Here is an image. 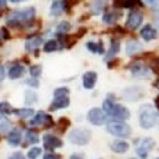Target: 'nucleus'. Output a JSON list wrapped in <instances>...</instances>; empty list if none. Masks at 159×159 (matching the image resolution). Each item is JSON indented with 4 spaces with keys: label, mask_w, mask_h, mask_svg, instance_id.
<instances>
[{
    "label": "nucleus",
    "mask_w": 159,
    "mask_h": 159,
    "mask_svg": "<svg viewBox=\"0 0 159 159\" xmlns=\"http://www.w3.org/2000/svg\"><path fill=\"white\" fill-rule=\"evenodd\" d=\"M87 48L92 52H98V45L94 43V42H88L87 43Z\"/></svg>",
    "instance_id": "nucleus-35"
},
{
    "label": "nucleus",
    "mask_w": 159,
    "mask_h": 159,
    "mask_svg": "<svg viewBox=\"0 0 159 159\" xmlns=\"http://www.w3.org/2000/svg\"><path fill=\"white\" fill-rule=\"evenodd\" d=\"M158 118V112L152 107V106H144L140 110V116H139V122L140 126L145 130H149L154 126Z\"/></svg>",
    "instance_id": "nucleus-1"
},
{
    "label": "nucleus",
    "mask_w": 159,
    "mask_h": 159,
    "mask_svg": "<svg viewBox=\"0 0 159 159\" xmlns=\"http://www.w3.org/2000/svg\"><path fill=\"white\" fill-rule=\"evenodd\" d=\"M43 144H45L46 148L51 149V148H59V147H61L62 141L59 138L54 136V135H45L43 136Z\"/></svg>",
    "instance_id": "nucleus-11"
},
{
    "label": "nucleus",
    "mask_w": 159,
    "mask_h": 159,
    "mask_svg": "<svg viewBox=\"0 0 159 159\" xmlns=\"http://www.w3.org/2000/svg\"><path fill=\"white\" fill-rule=\"evenodd\" d=\"M41 45H42V38L38 37V36H34V37H31L30 39H27V42H25V50L34 51Z\"/></svg>",
    "instance_id": "nucleus-13"
},
{
    "label": "nucleus",
    "mask_w": 159,
    "mask_h": 159,
    "mask_svg": "<svg viewBox=\"0 0 159 159\" xmlns=\"http://www.w3.org/2000/svg\"><path fill=\"white\" fill-rule=\"evenodd\" d=\"M10 129V122L4 116H0V132H7Z\"/></svg>",
    "instance_id": "nucleus-26"
},
{
    "label": "nucleus",
    "mask_w": 159,
    "mask_h": 159,
    "mask_svg": "<svg viewBox=\"0 0 159 159\" xmlns=\"http://www.w3.org/2000/svg\"><path fill=\"white\" fill-rule=\"evenodd\" d=\"M8 141L11 145H19L22 141V132L19 129H13L9 135H8Z\"/></svg>",
    "instance_id": "nucleus-14"
},
{
    "label": "nucleus",
    "mask_w": 159,
    "mask_h": 159,
    "mask_svg": "<svg viewBox=\"0 0 159 159\" xmlns=\"http://www.w3.org/2000/svg\"><path fill=\"white\" fill-rule=\"evenodd\" d=\"M14 113L20 118H28L34 115V110L33 108H20V110L14 111Z\"/></svg>",
    "instance_id": "nucleus-21"
},
{
    "label": "nucleus",
    "mask_w": 159,
    "mask_h": 159,
    "mask_svg": "<svg viewBox=\"0 0 159 159\" xmlns=\"http://www.w3.org/2000/svg\"><path fill=\"white\" fill-rule=\"evenodd\" d=\"M152 69L154 70V73L159 74V57H155V59L152 61Z\"/></svg>",
    "instance_id": "nucleus-34"
},
{
    "label": "nucleus",
    "mask_w": 159,
    "mask_h": 159,
    "mask_svg": "<svg viewBox=\"0 0 159 159\" xmlns=\"http://www.w3.org/2000/svg\"><path fill=\"white\" fill-rule=\"evenodd\" d=\"M155 104H157V107L159 108V97H158V98L155 99Z\"/></svg>",
    "instance_id": "nucleus-44"
},
{
    "label": "nucleus",
    "mask_w": 159,
    "mask_h": 159,
    "mask_svg": "<svg viewBox=\"0 0 159 159\" xmlns=\"http://www.w3.org/2000/svg\"><path fill=\"white\" fill-rule=\"evenodd\" d=\"M97 82V73L96 71H87L83 75V87L85 89H92Z\"/></svg>",
    "instance_id": "nucleus-9"
},
{
    "label": "nucleus",
    "mask_w": 159,
    "mask_h": 159,
    "mask_svg": "<svg viewBox=\"0 0 159 159\" xmlns=\"http://www.w3.org/2000/svg\"><path fill=\"white\" fill-rule=\"evenodd\" d=\"M154 144H155L154 140L150 139V138H145V139H143V140L139 143L138 148H136V153H138V155L140 157V159H147L149 152L154 148Z\"/></svg>",
    "instance_id": "nucleus-5"
},
{
    "label": "nucleus",
    "mask_w": 159,
    "mask_h": 159,
    "mask_svg": "<svg viewBox=\"0 0 159 159\" xmlns=\"http://www.w3.org/2000/svg\"><path fill=\"white\" fill-rule=\"evenodd\" d=\"M24 74V66L22 65H14L9 69V78L10 79H18Z\"/></svg>",
    "instance_id": "nucleus-19"
},
{
    "label": "nucleus",
    "mask_w": 159,
    "mask_h": 159,
    "mask_svg": "<svg viewBox=\"0 0 159 159\" xmlns=\"http://www.w3.org/2000/svg\"><path fill=\"white\" fill-rule=\"evenodd\" d=\"M107 131L110 134L115 136H120V138H127L131 134L130 126L122 121H113L107 125Z\"/></svg>",
    "instance_id": "nucleus-3"
},
{
    "label": "nucleus",
    "mask_w": 159,
    "mask_h": 159,
    "mask_svg": "<svg viewBox=\"0 0 159 159\" xmlns=\"http://www.w3.org/2000/svg\"><path fill=\"white\" fill-rule=\"evenodd\" d=\"M113 107H115V103H113V102H111V101H108V99L104 101V103H103V111H104L106 115H111Z\"/></svg>",
    "instance_id": "nucleus-30"
},
{
    "label": "nucleus",
    "mask_w": 159,
    "mask_h": 159,
    "mask_svg": "<svg viewBox=\"0 0 159 159\" xmlns=\"http://www.w3.org/2000/svg\"><path fill=\"white\" fill-rule=\"evenodd\" d=\"M43 50H45V52H54V51H56L57 50V42L56 41H48V42H46V45L43 46Z\"/></svg>",
    "instance_id": "nucleus-28"
},
{
    "label": "nucleus",
    "mask_w": 159,
    "mask_h": 159,
    "mask_svg": "<svg viewBox=\"0 0 159 159\" xmlns=\"http://www.w3.org/2000/svg\"><path fill=\"white\" fill-rule=\"evenodd\" d=\"M24 96H25V99L24 101H25V103H27V104H33L37 101V94L34 93V92H32L31 89L25 90Z\"/></svg>",
    "instance_id": "nucleus-22"
},
{
    "label": "nucleus",
    "mask_w": 159,
    "mask_h": 159,
    "mask_svg": "<svg viewBox=\"0 0 159 159\" xmlns=\"http://www.w3.org/2000/svg\"><path fill=\"white\" fill-rule=\"evenodd\" d=\"M148 4H152V7L155 9V10H159V2H147Z\"/></svg>",
    "instance_id": "nucleus-39"
},
{
    "label": "nucleus",
    "mask_w": 159,
    "mask_h": 159,
    "mask_svg": "<svg viewBox=\"0 0 159 159\" xmlns=\"http://www.w3.org/2000/svg\"><path fill=\"white\" fill-rule=\"evenodd\" d=\"M143 13L139 11V10H132L130 14H129V18H127V22H126V25L127 28L130 30H136L139 25L143 23Z\"/></svg>",
    "instance_id": "nucleus-7"
},
{
    "label": "nucleus",
    "mask_w": 159,
    "mask_h": 159,
    "mask_svg": "<svg viewBox=\"0 0 159 159\" xmlns=\"http://www.w3.org/2000/svg\"><path fill=\"white\" fill-rule=\"evenodd\" d=\"M41 153H42V149H41V148H38V147L31 148V150L28 152V158H30V159H36Z\"/></svg>",
    "instance_id": "nucleus-31"
},
{
    "label": "nucleus",
    "mask_w": 159,
    "mask_h": 159,
    "mask_svg": "<svg viewBox=\"0 0 159 159\" xmlns=\"http://www.w3.org/2000/svg\"><path fill=\"white\" fill-rule=\"evenodd\" d=\"M5 5H7V3L4 2V0H0V9H4Z\"/></svg>",
    "instance_id": "nucleus-43"
},
{
    "label": "nucleus",
    "mask_w": 159,
    "mask_h": 159,
    "mask_svg": "<svg viewBox=\"0 0 159 159\" xmlns=\"http://www.w3.org/2000/svg\"><path fill=\"white\" fill-rule=\"evenodd\" d=\"M34 8H25V9H22V10H16L13 11L9 19H8V23L9 24H22V23H25V22H30L34 18Z\"/></svg>",
    "instance_id": "nucleus-2"
},
{
    "label": "nucleus",
    "mask_w": 159,
    "mask_h": 159,
    "mask_svg": "<svg viewBox=\"0 0 159 159\" xmlns=\"http://www.w3.org/2000/svg\"><path fill=\"white\" fill-rule=\"evenodd\" d=\"M27 84H30V85H33V87H38V80L37 79H34V78H32V79H28L27 82H25Z\"/></svg>",
    "instance_id": "nucleus-37"
},
{
    "label": "nucleus",
    "mask_w": 159,
    "mask_h": 159,
    "mask_svg": "<svg viewBox=\"0 0 159 159\" xmlns=\"http://www.w3.org/2000/svg\"><path fill=\"white\" fill-rule=\"evenodd\" d=\"M117 19H118V13H106L103 16V22L108 24L115 23Z\"/></svg>",
    "instance_id": "nucleus-23"
},
{
    "label": "nucleus",
    "mask_w": 159,
    "mask_h": 159,
    "mask_svg": "<svg viewBox=\"0 0 159 159\" xmlns=\"http://www.w3.org/2000/svg\"><path fill=\"white\" fill-rule=\"evenodd\" d=\"M9 159H27V158H25L20 152H17V153H14V154H11V155L9 157Z\"/></svg>",
    "instance_id": "nucleus-36"
},
{
    "label": "nucleus",
    "mask_w": 159,
    "mask_h": 159,
    "mask_svg": "<svg viewBox=\"0 0 159 159\" xmlns=\"http://www.w3.org/2000/svg\"><path fill=\"white\" fill-rule=\"evenodd\" d=\"M4 76H5V70H4L3 66L0 65V82H2L3 79H4Z\"/></svg>",
    "instance_id": "nucleus-41"
},
{
    "label": "nucleus",
    "mask_w": 159,
    "mask_h": 159,
    "mask_svg": "<svg viewBox=\"0 0 159 159\" xmlns=\"http://www.w3.org/2000/svg\"><path fill=\"white\" fill-rule=\"evenodd\" d=\"M71 30V24L69 23V22H66V20H64V22H61L59 25H57V32H69Z\"/></svg>",
    "instance_id": "nucleus-29"
},
{
    "label": "nucleus",
    "mask_w": 159,
    "mask_h": 159,
    "mask_svg": "<svg viewBox=\"0 0 159 159\" xmlns=\"http://www.w3.org/2000/svg\"><path fill=\"white\" fill-rule=\"evenodd\" d=\"M135 3L134 2H125V3H121V7H124V8H130V7H132Z\"/></svg>",
    "instance_id": "nucleus-40"
},
{
    "label": "nucleus",
    "mask_w": 159,
    "mask_h": 159,
    "mask_svg": "<svg viewBox=\"0 0 159 159\" xmlns=\"http://www.w3.org/2000/svg\"><path fill=\"white\" fill-rule=\"evenodd\" d=\"M106 118H107V115H106L104 111L101 108H92L88 112V121L92 122L93 125L101 126L102 124L106 122Z\"/></svg>",
    "instance_id": "nucleus-6"
},
{
    "label": "nucleus",
    "mask_w": 159,
    "mask_h": 159,
    "mask_svg": "<svg viewBox=\"0 0 159 159\" xmlns=\"http://www.w3.org/2000/svg\"><path fill=\"white\" fill-rule=\"evenodd\" d=\"M52 122V120H51V117L50 116H47L45 112H42V111H39V112H37L36 113V116L32 118V120L30 121V125L31 126H34V125H45L46 122Z\"/></svg>",
    "instance_id": "nucleus-10"
},
{
    "label": "nucleus",
    "mask_w": 159,
    "mask_h": 159,
    "mask_svg": "<svg viewBox=\"0 0 159 159\" xmlns=\"http://www.w3.org/2000/svg\"><path fill=\"white\" fill-rule=\"evenodd\" d=\"M131 71L135 76H141L143 74L144 75H148V70L144 68V65L141 62H135L134 65L131 66Z\"/></svg>",
    "instance_id": "nucleus-20"
},
{
    "label": "nucleus",
    "mask_w": 159,
    "mask_h": 159,
    "mask_svg": "<svg viewBox=\"0 0 159 159\" xmlns=\"http://www.w3.org/2000/svg\"><path fill=\"white\" fill-rule=\"evenodd\" d=\"M11 112V107L8 102H2L0 103V113H4V115H8Z\"/></svg>",
    "instance_id": "nucleus-32"
},
{
    "label": "nucleus",
    "mask_w": 159,
    "mask_h": 159,
    "mask_svg": "<svg viewBox=\"0 0 159 159\" xmlns=\"http://www.w3.org/2000/svg\"><path fill=\"white\" fill-rule=\"evenodd\" d=\"M0 36H2V32H0Z\"/></svg>",
    "instance_id": "nucleus-46"
},
{
    "label": "nucleus",
    "mask_w": 159,
    "mask_h": 159,
    "mask_svg": "<svg viewBox=\"0 0 159 159\" xmlns=\"http://www.w3.org/2000/svg\"><path fill=\"white\" fill-rule=\"evenodd\" d=\"M111 116H113L115 118H118V120H127L130 117V112L126 107L121 104H115V107L111 112Z\"/></svg>",
    "instance_id": "nucleus-8"
},
{
    "label": "nucleus",
    "mask_w": 159,
    "mask_h": 159,
    "mask_svg": "<svg viewBox=\"0 0 159 159\" xmlns=\"http://www.w3.org/2000/svg\"><path fill=\"white\" fill-rule=\"evenodd\" d=\"M55 97H68L69 96V89L68 88H59L55 90Z\"/></svg>",
    "instance_id": "nucleus-33"
},
{
    "label": "nucleus",
    "mask_w": 159,
    "mask_h": 159,
    "mask_svg": "<svg viewBox=\"0 0 159 159\" xmlns=\"http://www.w3.org/2000/svg\"><path fill=\"white\" fill-rule=\"evenodd\" d=\"M118 50H120V42H118V41H113V42L111 43V48H110L108 54H107V57L115 56L117 52H118Z\"/></svg>",
    "instance_id": "nucleus-25"
},
{
    "label": "nucleus",
    "mask_w": 159,
    "mask_h": 159,
    "mask_svg": "<svg viewBox=\"0 0 159 159\" xmlns=\"http://www.w3.org/2000/svg\"><path fill=\"white\" fill-rule=\"evenodd\" d=\"M45 159H60V158H59V155H56V154L48 153V154H46V155H45Z\"/></svg>",
    "instance_id": "nucleus-38"
},
{
    "label": "nucleus",
    "mask_w": 159,
    "mask_h": 159,
    "mask_svg": "<svg viewBox=\"0 0 159 159\" xmlns=\"http://www.w3.org/2000/svg\"><path fill=\"white\" fill-rule=\"evenodd\" d=\"M66 7V3L65 2H54L51 5V14L54 16V17H59L61 13L64 11Z\"/></svg>",
    "instance_id": "nucleus-18"
},
{
    "label": "nucleus",
    "mask_w": 159,
    "mask_h": 159,
    "mask_svg": "<svg viewBox=\"0 0 159 159\" xmlns=\"http://www.w3.org/2000/svg\"><path fill=\"white\" fill-rule=\"evenodd\" d=\"M140 34H141V37L145 39V41H152V39L155 38L157 32H155V30L152 27L150 24H148V25H145V27L140 31Z\"/></svg>",
    "instance_id": "nucleus-15"
},
{
    "label": "nucleus",
    "mask_w": 159,
    "mask_h": 159,
    "mask_svg": "<svg viewBox=\"0 0 159 159\" xmlns=\"http://www.w3.org/2000/svg\"><path fill=\"white\" fill-rule=\"evenodd\" d=\"M70 101L69 97H55L54 102L51 104V110H60V108H66L69 106Z\"/></svg>",
    "instance_id": "nucleus-12"
},
{
    "label": "nucleus",
    "mask_w": 159,
    "mask_h": 159,
    "mask_svg": "<svg viewBox=\"0 0 159 159\" xmlns=\"http://www.w3.org/2000/svg\"><path fill=\"white\" fill-rule=\"evenodd\" d=\"M157 25H158V28H159V16H158V18H157Z\"/></svg>",
    "instance_id": "nucleus-45"
},
{
    "label": "nucleus",
    "mask_w": 159,
    "mask_h": 159,
    "mask_svg": "<svg viewBox=\"0 0 159 159\" xmlns=\"http://www.w3.org/2000/svg\"><path fill=\"white\" fill-rule=\"evenodd\" d=\"M158 159H159V158H158Z\"/></svg>",
    "instance_id": "nucleus-47"
},
{
    "label": "nucleus",
    "mask_w": 159,
    "mask_h": 159,
    "mask_svg": "<svg viewBox=\"0 0 159 159\" xmlns=\"http://www.w3.org/2000/svg\"><path fill=\"white\" fill-rule=\"evenodd\" d=\"M25 139H27V141H28L30 144H36V143L39 141L38 135L36 134L34 131H32V130H28V131H27V134H25Z\"/></svg>",
    "instance_id": "nucleus-24"
},
{
    "label": "nucleus",
    "mask_w": 159,
    "mask_h": 159,
    "mask_svg": "<svg viewBox=\"0 0 159 159\" xmlns=\"http://www.w3.org/2000/svg\"><path fill=\"white\" fill-rule=\"evenodd\" d=\"M111 149H112L115 153L122 154V153H126V152L129 150V144H127L126 141H122V140H117V141L112 143Z\"/></svg>",
    "instance_id": "nucleus-16"
},
{
    "label": "nucleus",
    "mask_w": 159,
    "mask_h": 159,
    "mask_svg": "<svg viewBox=\"0 0 159 159\" xmlns=\"http://www.w3.org/2000/svg\"><path fill=\"white\" fill-rule=\"evenodd\" d=\"M41 73H42V68H41L39 65H33V66H31V69H30V74H31V76H32V78L37 79L39 75H41Z\"/></svg>",
    "instance_id": "nucleus-27"
},
{
    "label": "nucleus",
    "mask_w": 159,
    "mask_h": 159,
    "mask_svg": "<svg viewBox=\"0 0 159 159\" xmlns=\"http://www.w3.org/2000/svg\"><path fill=\"white\" fill-rule=\"evenodd\" d=\"M69 159H84L82 155H79V154H74V155H71Z\"/></svg>",
    "instance_id": "nucleus-42"
},
{
    "label": "nucleus",
    "mask_w": 159,
    "mask_h": 159,
    "mask_svg": "<svg viewBox=\"0 0 159 159\" xmlns=\"http://www.w3.org/2000/svg\"><path fill=\"white\" fill-rule=\"evenodd\" d=\"M141 48L143 47H141L140 42L135 41V39L134 41H129L127 45H126V54L127 55H134V54H136V52H139Z\"/></svg>",
    "instance_id": "nucleus-17"
},
{
    "label": "nucleus",
    "mask_w": 159,
    "mask_h": 159,
    "mask_svg": "<svg viewBox=\"0 0 159 159\" xmlns=\"http://www.w3.org/2000/svg\"><path fill=\"white\" fill-rule=\"evenodd\" d=\"M90 132L85 129H74L69 134V141L75 145H85L89 143Z\"/></svg>",
    "instance_id": "nucleus-4"
}]
</instances>
